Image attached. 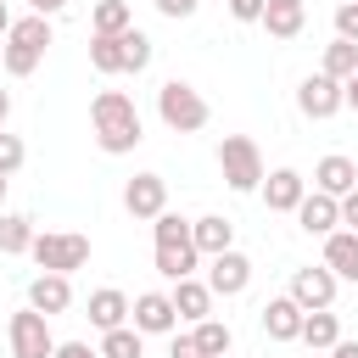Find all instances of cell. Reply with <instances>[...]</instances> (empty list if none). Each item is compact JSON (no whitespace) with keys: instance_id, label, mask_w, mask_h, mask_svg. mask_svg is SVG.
<instances>
[{"instance_id":"obj_1","label":"cell","mask_w":358,"mask_h":358,"mask_svg":"<svg viewBox=\"0 0 358 358\" xmlns=\"http://www.w3.org/2000/svg\"><path fill=\"white\" fill-rule=\"evenodd\" d=\"M90 123H95V145H101L106 157H129V151L145 140L140 106H134V95H123V90H101V95L90 101Z\"/></svg>"},{"instance_id":"obj_2","label":"cell","mask_w":358,"mask_h":358,"mask_svg":"<svg viewBox=\"0 0 358 358\" xmlns=\"http://www.w3.org/2000/svg\"><path fill=\"white\" fill-rule=\"evenodd\" d=\"M45 50H50V17H17L11 34H6V45H0V67L11 78H28L45 62Z\"/></svg>"},{"instance_id":"obj_3","label":"cell","mask_w":358,"mask_h":358,"mask_svg":"<svg viewBox=\"0 0 358 358\" xmlns=\"http://www.w3.org/2000/svg\"><path fill=\"white\" fill-rule=\"evenodd\" d=\"M157 117H162L173 134H196V129H207L213 106L201 101V90H196V84H185V78H168V84L157 90Z\"/></svg>"},{"instance_id":"obj_4","label":"cell","mask_w":358,"mask_h":358,"mask_svg":"<svg viewBox=\"0 0 358 358\" xmlns=\"http://www.w3.org/2000/svg\"><path fill=\"white\" fill-rule=\"evenodd\" d=\"M218 173H224L229 190L252 196V190L263 185V151H257V140H252V134H224V145H218Z\"/></svg>"},{"instance_id":"obj_5","label":"cell","mask_w":358,"mask_h":358,"mask_svg":"<svg viewBox=\"0 0 358 358\" xmlns=\"http://www.w3.org/2000/svg\"><path fill=\"white\" fill-rule=\"evenodd\" d=\"M28 257L45 274H73V268L90 263V235H78V229H45V235H34Z\"/></svg>"},{"instance_id":"obj_6","label":"cell","mask_w":358,"mask_h":358,"mask_svg":"<svg viewBox=\"0 0 358 358\" xmlns=\"http://www.w3.org/2000/svg\"><path fill=\"white\" fill-rule=\"evenodd\" d=\"M6 336H11V358H50V352H56L50 319L34 313V308H17L11 324H6Z\"/></svg>"},{"instance_id":"obj_7","label":"cell","mask_w":358,"mask_h":358,"mask_svg":"<svg viewBox=\"0 0 358 358\" xmlns=\"http://www.w3.org/2000/svg\"><path fill=\"white\" fill-rule=\"evenodd\" d=\"M336 285H341V280H336L324 263H308V268H296V274H291V291H285V296H291L302 313H319V308H330V302H336Z\"/></svg>"},{"instance_id":"obj_8","label":"cell","mask_w":358,"mask_h":358,"mask_svg":"<svg viewBox=\"0 0 358 358\" xmlns=\"http://www.w3.org/2000/svg\"><path fill=\"white\" fill-rule=\"evenodd\" d=\"M341 106H347V95H341V84H336V78H324V73H308V78L296 84V112H302V117L324 123V117H336Z\"/></svg>"},{"instance_id":"obj_9","label":"cell","mask_w":358,"mask_h":358,"mask_svg":"<svg viewBox=\"0 0 358 358\" xmlns=\"http://www.w3.org/2000/svg\"><path fill=\"white\" fill-rule=\"evenodd\" d=\"M252 285V257L246 252H218V257H207V291L213 296H241Z\"/></svg>"},{"instance_id":"obj_10","label":"cell","mask_w":358,"mask_h":358,"mask_svg":"<svg viewBox=\"0 0 358 358\" xmlns=\"http://www.w3.org/2000/svg\"><path fill=\"white\" fill-rule=\"evenodd\" d=\"M129 324H134L140 336H173V324H179V313H173V302H168V291H140V296L129 302Z\"/></svg>"},{"instance_id":"obj_11","label":"cell","mask_w":358,"mask_h":358,"mask_svg":"<svg viewBox=\"0 0 358 358\" xmlns=\"http://www.w3.org/2000/svg\"><path fill=\"white\" fill-rule=\"evenodd\" d=\"M263 207L268 213H296L302 207V196H308V179L296 173V168H274V173H263Z\"/></svg>"},{"instance_id":"obj_12","label":"cell","mask_w":358,"mask_h":358,"mask_svg":"<svg viewBox=\"0 0 358 358\" xmlns=\"http://www.w3.org/2000/svg\"><path fill=\"white\" fill-rule=\"evenodd\" d=\"M123 207H129L134 218L168 213V179H162V173H134V179L123 185Z\"/></svg>"},{"instance_id":"obj_13","label":"cell","mask_w":358,"mask_h":358,"mask_svg":"<svg viewBox=\"0 0 358 358\" xmlns=\"http://www.w3.org/2000/svg\"><path fill=\"white\" fill-rule=\"evenodd\" d=\"M28 308L45 313V319L67 313L73 308V274H34L28 280Z\"/></svg>"},{"instance_id":"obj_14","label":"cell","mask_w":358,"mask_h":358,"mask_svg":"<svg viewBox=\"0 0 358 358\" xmlns=\"http://www.w3.org/2000/svg\"><path fill=\"white\" fill-rule=\"evenodd\" d=\"M313 190L319 196H347V190H358V162L352 157H341V151H330V157H319L313 162Z\"/></svg>"},{"instance_id":"obj_15","label":"cell","mask_w":358,"mask_h":358,"mask_svg":"<svg viewBox=\"0 0 358 358\" xmlns=\"http://www.w3.org/2000/svg\"><path fill=\"white\" fill-rule=\"evenodd\" d=\"M190 241H196L201 257H218V252L235 246V224L224 213H201V218H190Z\"/></svg>"},{"instance_id":"obj_16","label":"cell","mask_w":358,"mask_h":358,"mask_svg":"<svg viewBox=\"0 0 358 358\" xmlns=\"http://www.w3.org/2000/svg\"><path fill=\"white\" fill-rule=\"evenodd\" d=\"M168 302H173V313L179 319H190V324H201V319H213V291H207V280H173V291H168Z\"/></svg>"},{"instance_id":"obj_17","label":"cell","mask_w":358,"mask_h":358,"mask_svg":"<svg viewBox=\"0 0 358 358\" xmlns=\"http://www.w3.org/2000/svg\"><path fill=\"white\" fill-rule=\"evenodd\" d=\"M263 336L268 341H296L302 336V308L291 296H268L263 302Z\"/></svg>"},{"instance_id":"obj_18","label":"cell","mask_w":358,"mask_h":358,"mask_svg":"<svg viewBox=\"0 0 358 358\" xmlns=\"http://www.w3.org/2000/svg\"><path fill=\"white\" fill-rule=\"evenodd\" d=\"M263 28H268V39H296L308 28V6L302 0H263Z\"/></svg>"},{"instance_id":"obj_19","label":"cell","mask_w":358,"mask_h":358,"mask_svg":"<svg viewBox=\"0 0 358 358\" xmlns=\"http://www.w3.org/2000/svg\"><path fill=\"white\" fill-rule=\"evenodd\" d=\"M296 224H302L308 235H330V229L341 224V201H336V196L308 190V196H302V207H296Z\"/></svg>"},{"instance_id":"obj_20","label":"cell","mask_w":358,"mask_h":358,"mask_svg":"<svg viewBox=\"0 0 358 358\" xmlns=\"http://www.w3.org/2000/svg\"><path fill=\"white\" fill-rule=\"evenodd\" d=\"M90 324L106 336V330H117V324H129V296L117 291V285H101V291H90Z\"/></svg>"},{"instance_id":"obj_21","label":"cell","mask_w":358,"mask_h":358,"mask_svg":"<svg viewBox=\"0 0 358 358\" xmlns=\"http://www.w3.org/2000/svg\"><path fill=\"white\" fill-rule=\"evenodd\" d=\"M324 268L336 280H358V235L352 229H330L324 235Z\"/></svg>"},{"instance_id":"obj_22","label":"cell","mask_w":358,"mask_h":358,"mask_svg":"<svg viewBox=\"0 0 358 358\" xmlns=\"http://www.w3.org/2000/svg\"><path fill=\"white\" fill-rule=\"evenodd\" d=\"M296 341H308V352H330V347L341 341V319H336L330 308L302 313V336H296Z\"/></svg>"},{"instance_id":"obj_23","label":"cell","mask_w":358,"mask_h":358,"mask_svg":"<svg viewBox=\"0 0 358 358\" xmlns=\"http://www.w3.org/2000/svg\"><path fill=\"white\" fill-rule=\"evenodd\" d=\"M196 263H201L196 241H179V246H157V274H162V280H190V274H196Z\"/></svg>"},{"instance_id":"obj_24","label":"cell","mask_w":358,"mask_h":358,"mask_svg":"<svg viewBox=\"0 0 358 358\" xmlns=\"http://www.w3.org/2000/svg\"><path fill=\"white\" fill-rule=\"evenodd\" d=\"M34 235H39V229H34L28 213H0V252H6V257H22V252L34 246Z\"/></svg>"},{"instance_id":"obj_25","label":"cell","mask_w":358,"mask_h":358,"mask_svg":"<svg viewBox=\"0 0 358 358\" xmlns=\"http://www.w3.org/2000/svg\"><path fill=\"white\" fill-rule=\"evenodd\" d=\"M190 341L201 347V358H229V347H235V330H229L224 319H201V324L190 330Z\"/></svg>"},{"instance_id":"obj_26","label":"cell","mask_w":358,"mask_h":358,"mask_svg":"<svg viewBox=\"0 0 358 358\" xmlns=\"http://www.w3.org/2000/svg\"><path fill=\"white\" fill-rule=\"evenodd\" d=\"M90 28H95V34H129V28H134V11H129V0H95V11H90Z\"/></svg>"},{"instance_id":"obj_27","label":"cell","mask_w":358,"mask_h":358,"mask_svg":"<svg viewBox=\"0 0 358 358\" xmlns=\"http://www.w3.org/2000/svg\"><path fill=\"white\" fill-rule=\"evenodd\" d=\"M90 67H95L101 78H117V73H123V45H117V34H90Z\"/></svg>"},{"instance_id":"obj_28","label":"cell","mask_w":358,"mask_h":358,"mask_svg":"<svg viewBox=\"0 0 358 358\" xmlns=\"http://www.w3.org/2000/svg\"><path fill=\"white\" fill-rule=\"evenodd\" d=\"M319 73H324V78H336V84H347V78L358 73V45H347V39H330V45H324V62H319Z\"/></svg>"},{"instance_id":"obj_29","label":"cell","mask_w":358,"mask_h":358,"mask_svg":"<svg viewBox=\"0 0 358 358\" xmlns=\"http://www.w3.org/2000/svg\"><path fill=\"white\" fill-rule=\"evenodd\" d=\"M101 358H140L145 352V336L134 330V324H117V330H106L101 336V347H95Z\"/></svg>"},{"instance_id":"obj_30","label":"cell","mask_w":358,"mask_h":358,"mask_svg":"<svg viewBox=\"0 0 358 358\" xmlns=\"http://www.w3.org/2000/svg\"><path fill=\"white\" fill-rule=\"evenodd\" d=\"M117 45H123V73H145L151 67V34L129 28V34H117Z\"/></svg>"},{"instance_id":"obj_31","label":"cell","mask_w":358,"mask_h":358,"mask_svg":"<svg viewBox=\"0 0 358 358\" xmlns=\"http://www.w3.org/2000/svg\"><path fill=\"white\" fill-rule=\"evenodd\" d=\"M151 235H157V246H179V241H190V218L157 213V218H151Z\"/></svg>"},{"instance_id":"obj_32","label":"cell","mask_w":358,"mask_h":358,"mask_svg":"<svg viewBox=\"0 0 358 358\" xmlns=\"http://www.w3.org/2000/svg\"><path fill=\"white\" fill-rule=\"evenodd\" d=\"M22 162H28V145H22V134H6V129H0V173L11 179Z\"/></svg>"},{"instance_id":"obj_33","label":"cell","mask_w":358,"mask_h":358,"mask_svg":"<svg viewBox=\"0 0 358 358\" xmlns=\"http://www.w3.org/2000/svg\"><path fill=\"white\" fill-rule=\"evenodd\" d=\"M336 39L358 45V0H341V6H336Z\"/></svg>"},{"instance_id":"obj_34","label":"cell","mask_w":358,"mask_h":358,"mask_svg":"<svg viewBox=\"0 0 358 358\" xmlns=\"http://www.w3.org/2000/svg\"><path fill=\"white\" fill-rule=\"evenodd\" d=\"M151 6H157L168 22H185V17H196V6H201V0H151Z\"/></svg>"},{"instance_id":"obj_35","label":"cell","mask_w":358,"mask_h":358,"mask_svg":"<svg viewBox=\"0 0 358 358\" xmlns=\"http://www.w3.org/2000/svg\"><path fill=\"white\" fill-rule=\"evenodd\" d=\"M229 17L235 22H263V0H229Z\"/></svg>"},{"instance_id":"obj_36","label":"cell","mask_w":358,"mask_h":358,"mask_svg":"<svg viewBox=\"0 0 358 358\" xmlns=\"http://www.w3.org/2000/svg\"><path fill=\"white\" fill-rule=\"evenodd\" d=\"M50 358H101V352H95L90 341H56V352H50Z\"/></svg>"},{"instance_id":"obj_37","label":"cell","mask_w":358,"mask_h":358,"mask_svg":"<svg viewBox=\"0 0 358 358\" xmlns=\"http://www.w3.org/2000/svg\"><path fill=\"white\" fill-rule=\"evenodd\" d=\"M168 358H201V347H196L190 336H173V341H168Z\"/></svg>"},{"instance_id":"obj_38","label":"cell","mask_w":358,"mask_h":358,"mask_svg":"<svg viewBox=\"0 0 358 358\" xmlns=\"http://www.w3.org/2000/svg\"><path fill=\"white\" fill-rule=\"evenodd\" d=\"M341 224L358 235V190H347V196H341Z\"/></svg>"},{"instance_id":"obj_39","label":"cell","mask_w":358,"mask_h":358,"mask_svg":"<svg viewBox=\"0 0 358 358\" xmlns=\"http://www.w3.org/2000/svg\"><path fill=\"white\" fill-rule=\"evenodd\" d=\"M34 6V17H62L67 11V0H28Z\"/></svg>"},{"instance_id":"obj_40","label":"cell","mask_w":358,"mask_h":358,"mask_svg":"<svg viewBox=\"0 0 358 358\" xmlns=\"http://www.w3.org/2000/svg\"><path fill=\"white\" fill-rule=\"evenodd\" d=\"M324 358H358V341H347V336H341V341H336Z\"/></svg>"},{"instance_id":"obj_41","label":"cell","mask_w":358,"mask_h":358,"mask_svg":"<svg viewBox=\"0 0 358 358\" xmlns=\"http://www.w3.org/2000/svg\"><path fill=\"white\" fill-rule=\"evenodd\" d=\"M341 95H347V106H352V112H358V73H352V78H347V84H341Z\"/></svg>"},{"instance_id":"obj_42","label":"cell","mask_w":358,"mask_h":358,"mask_svg":"<svg viewBox=\"0 0 358 358\" xmlns=\"http://www.w3.org/2000/svg\"><path fill=\"white\" fill-rule=\"evenodd\" d=\"M6 117H11V90H0V129H6Z\"/></svg>"},{"instance_id":"obj_43","label":"cell","mask_w":358,"mask_h":358,"mask_svg":"<svg viewBox=\"0 0 358 358\" xmlns=\"http://www.w3.org/2000/svg\"><path fill=\"white\" fill-rule=\"evenodd\" d=\"M11 22H17V17H11V6L0 0V34H11Z\"/></svg>"},{"instance_id":"obj_44","label":"cell","mask_w":358,"mask_h":358,"mask_svg":"<svg viewBox=\"0 0 358 358\" xmlns=\"http://www.w3.org/2000/svg\"><path fill=\"white\" fill-rule=\"evenodd\" d=\"M6 185H11V179H6V173H0V201H6Z\"/></svg>"},{"instance_id":"obj_45","label":"cell","mask_w":358,"mask_h":358,"mask_svg":"<svg viewBox=\"0 0 358 358\" xmlns=\"http://www.w3.org/2000/svg\"><path fill=\"white\" fill-rule=\"evenodd\" d=\"M308 358H324V352H308Z\"/></svg>"}]
</instances>
